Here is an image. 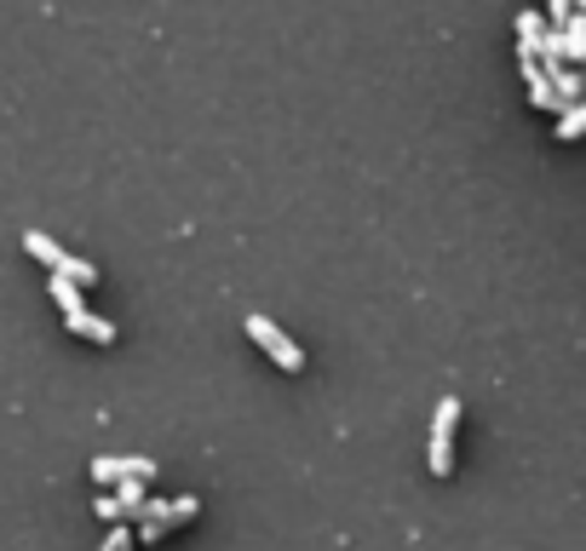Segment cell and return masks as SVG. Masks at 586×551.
I'll return each instance as SVG.
<instances>
[{"instance_id": "ba28073f", "label": "cell", "mask_w": 586, "mask_h": 551, "mask_svg": "<svg viewBox=\"0 0 586 551\" xmlns=\"http://www.w3.org/2000/svg\"><path fill=\"white\" fill-rule=\"evenodd\" d=\"M512 29H518V52H535V58H540V40L552 35V24H547V17H540L535 7H529V12H518V24H512Z\"/></svg>"}, {"instance_id": "7a4b0ae2", "label": "cell", "mask_w": 586, "mask_h": 551, "mask_svg": "<svg viewBox=\"0 0 586 551\" xmlns=\"http://www.w3.org/2000/svg\"><path fill=\"white\" fill-rule=\"evenodd\" d=\"M201 517V500L196 494H178V500H145V512H138V540L155 546L167 540V528H185Z\"/></svg>"}, {"instance_id": "4fadbf2b", "label": "cell", "mask_w": 586, "mask_h": 551, "mask_svg": "<svg viewBox=\"0 0 586 551\" xmlns=\"http://www.w3.org/2000/svg\"><path fill=\"white\" fill-rule=\"evenodd\" d=\"M575 7H581V12H586V0H575Z\"/></svg>"}, {"instance_id": "5b68a950", "label": "cell", "mask_w": 586, "mask_h": 551, "mask_svg": "<svg viewBox=\"0 0 586 551\" xmlns=\"http://www.w3.org/2000/svg\"><path fill=\"white\" fill-rule=\"evenodd\" d=\"M241 328H248V339H253L259 351H265V356L276 362V367H282V374H306V351H299V339H288V334H282L271 316H248Z\"/></svg>"}, {"instance_id": "277c9868", "label": "cell", "mask_w": 586, "mask_h": 551, "mask_svg": "<svg viewBox=\"0 0 586 551\" xmlns=\"http://www.w3.org/2000/svg\"><path fill=\"white\" fill-rule=\"evenodd\" d=\"M454 431H460V397L449 391V397L437 402V414H432V442H426L432 477H449L454 472Z\"/></svg>"}, {"instance_id": "7c38bea8", "label": "cell", "mask_w": 586, "mask_h": 551, "mask_svg": "<svg viewBox=\"0 0 586 551\" xmlns=\"http://www.w3.org/2000/svg\"><path fill=\"white\" fill-rule=\"evenodd\" d=\"M104 551H133V535H127V528H110V535H104Z\"/></svg>"}, {"instance_id": "3957f363", "label": "cell", "mask_w": 586, "mask_h": 551, "mask_svg": "<svg viewBox=\"0 0 586 551\" xmlns=\"http://www.w3.org/2000/svg\"><path fill=\"white\" fill-rule=\"evenodd\" d=\"M24 253H29V259H40L52 276H70L75 288H92V281H98L92 264H87V259H75V253H64L47 230H24Z\"/></svg>"}, {"instance_id": "8992f818", "label": "cell", "mask_w": 586, "mask_h": 551, "mask_svg": "<svg viewBox=\"0 0 586 551\" xmlns=\"http://www.w3.org/2000/svg\"><path fill=\"white\" fill-rule=\"evenodd\" d=\"M518 64H523V87H529V104H535V110H547V115H563V110H570V104L558 98L552 75H547V64H540L535 52H518Z\"/></svg>"}, {"instance_id": "6da1fadb", "label": "cell", "mask_w": 586, "mask_h": 551, "mask_svg": "<svg viewBox=\"0 0 586 551\" xmlns=\"http://www.w3.org/2000/svg\"><path fill=\"white\" fill-rule=\"evenodd\" d=\"M47 288H52V304L64 311V328H70V334L92 339V345H115V322H104L98 311H87V304H80V288H75L70 276H52Z\"/></svg>"}, {"instance_id": "30bf717a", "label": "cell", "mask_w": 586, "mask_h": 551, "mask_svg": "<svg viewBox=\"0 0 586 551\" xmlns=\"http://www.w3.org/2000/svg\"><path fill=\"white\" fill-rule=\"evenodd\" d=\"M581 7H575V0H547V24L552 29H563V24H570V17H575Z\"/></svg>"}, {"instance_id": "52a82bcc", "label": "cell", "mask_w": 586, "mask_h": 551, "mask_svg": "<svg viewBox=\"0 0 586 551\" xmlns=\"http://www.w3.org/2000/svg\"><path fill=\"white\" fill-rule=\"evenodd\" d=\"M92 477L104 483V488H115L121 477H145V483H150V477H155V460H138V454H127V460H121V454H98V460H92Z\"/></svg>"}, {"instance_id": "8fae6325", "label": "cell", "mask_w": 586, "mask_h": 551, "mask_svg": "<svg viewBox=\"0 0 586 551\" xmlns=\"http://www.w3.org/2000/svg\"><path fill=\"white\" fill-rule=\"evenodd\" d=\"M92 512L104 517V523H121V500H115V494H98V500H92Z\"/></svg>"}, {"instance_id": "9c48e42d", "label": "cell", "mask_w": 586, "mask_h": 551, "mask_svg": "<svg viewBox=\"0 0 586 551\" xmlns=\"http://www.w3.org/2000/svg\"><path fill=\"white\" fill-rule=\"evenodd\" d=\"M115 500H121V517H138V512H145V477H121Z\"/></svg>"}]
</instances>
